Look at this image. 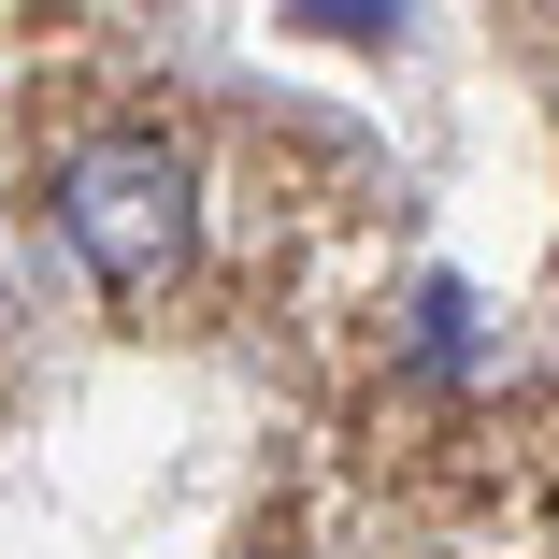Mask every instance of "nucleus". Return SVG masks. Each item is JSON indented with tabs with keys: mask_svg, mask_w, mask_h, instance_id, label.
<instances>
[{
	"mask_svg": "<svg viewBox=\"0 0 559 559\" xmlns=\"http://www.w3.org/2000/svg\"><path fill=\"white\" fill-rule=\"evenodd\" d=\"M58 245L100 273V301H158L201 245V187L158 130H100L58 158Z\"/></svg>",
	"mask_w": 559,
	"mask_h": 559,
	"instance_id": "obj_1",
	"label": "nucleus"
},
{
	"mask_svg": "<svg viewBox=\"0 0 559 559\" xmlns=\"http://www.w3.org/2000/svg\"><path fill=\"white\" fill-rule=\"evenodd\" d=\"M301 15H316V29H388L402 0H301Z\"/></svg>",
	"mask_w": 559,
	"mask_h": 559,
	"instance_id": "obj_2",
	"label": "nucleus"
},
{
	"mask_svg": "<svg viewBox=\"0 0 559 559\" xmlns=\"http://www.w3.org/2000/svg\"><path fill=\"white\" fill-rule=\"evenodd\" d=\"M259 559H287V545H259Z\"/></svg>",
	"mask_w": 559,
	"mask_h": 559,
	"instance_id": "obj_3",
	"label": "nucleus"
}]
</instances>
